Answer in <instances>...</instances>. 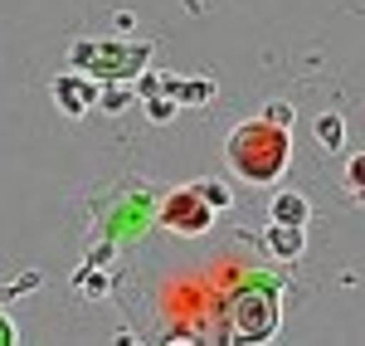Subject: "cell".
<instances>
[{
  "label": "cell",
  "mask_w": 365,
  "mask_h": 346,
  "mask_svg": "<svg viewBox=\"0 0 365 346\" xmlns=\"http://www.w3.org/2000/svg\"><path fill=\"white\" fill-rule=\"evenodd\" d=\"M268 122H292V108H287V103H273V108H268Z\"/></svg>",
  "instance_id": "cell-7"
},
{
  "label": "cell",
  "mask_w": 365,
  "mask_h": 346,
  "mask_svg": "<svg viewBox=\"0 0 365 346\" xmlns=\"http://www.w3.org/2000/svg\"><path fill=\"white\" fill-rule=\"evenodd\" d=\"M161 220H166L175 234H200L215 225V210H210V200L200 195V190H180V195H170V205L161 210Z\"/></svg>",
  "instance_id": "cell-2"
},
{
  "label": "cell",
  "mask_w": 365,
  "mask_h": 346,
  "mask_svg": "<svg viewBox=\"0 0 365 346\" xmlns=\"http://www.w3.org/2000/svg\"><path fill=\"white\" fill-rule=\"evenodd\" d=\"M346 190H351V200H365V151L346 161Z\"/></svg>",
  "instance_id": "cell-5"
},
{
  "label": "cell",
  "mask_w": 365,
  "mask_h": 346,
  "mask_svg": "<svg viewBox=\"0 0 365 346\" xmlns=\"http://www.w3.org/2000/svg\"><path fill=\"white\" fill-rule=\"evenodd\" d=\"M268 244H273V254H282V259H297V254H302V225H278V220H273Z\"/></svg>",
  "instance_id": "cell-3"
},
{
  "label": "cell",
  "mask_w": 365,
  "mask_h": 346,
  "mask_svg": "<svg viewBox=\"0 0 365 346\" xmlns=\"http://www.w3.org/2000/svg\"><path fill=\"white\" fill-rule=\"evenodd\" d=\"M317 137H322L327 146H341V137H346V122H341L336 113H331V117H322V122H317Z\"/></svg>",
  "instance_id": "cell-6"
},
{
  "label": "cell",
  "mask_w": 365,
  "mask_h": 346,
  "mask_svg": "<svg viewBox=\"0 0 365 346\" xmlns=\"http://www.w3.org/2000/svg\"><path fill=\"white\" fill-rule=\"evenodd\" d=\"M273 220L278 225H307V200L302 195H278L273 200Z\"/></svg>",
  "instance_id": "cell-4"
},
{
  "label": "cell",
  "mask_w": 365,
  "mask_h": 346,
  "mask_svg": "<svg viewBox=\"0 0 365 346\" xmlns=\"http://www.w3.org/2000/svg\"><path fill=\"white\" fill-rule=\"evenodd\" d=\"M225 156H229V171L239 175V180H249V185H273V180L287 171L292 146H287L282 122L258 117V122H244V127L229 132Z\"/></svg>",
  "instance_id": "cell-1"
}]
</instances>
